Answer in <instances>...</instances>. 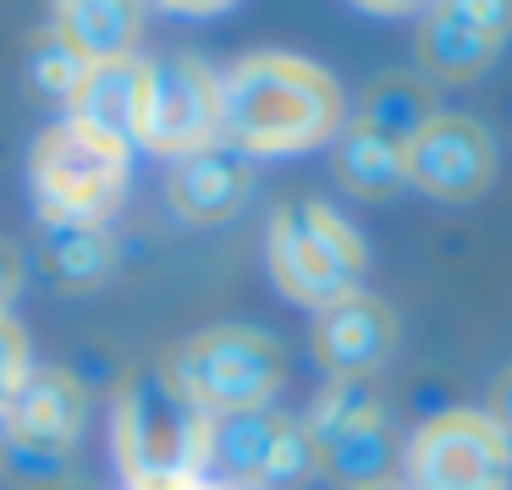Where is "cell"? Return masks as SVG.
<instances>
[{"mask_svg": "<svg viewBox=\"0 0 512 490\" xmlns=\"http://www.w3.org/2000/svg\"><path fill=\"white\" fill-rule=\"evenodd\" d=\"M303 430L314 446V468L336 474L347 490L391 485L397 474V430L369 380H325V391L309 402Z\"/></svg>", "mask_w": 512, "mask_h": 490, "instance_id": "7", "label": "cell"}, {"mask_svg": "<svg viewBox=\"0 0 512 490\" xmlns=\"http://www.w3.org/2000/svg\"><path fill=\"white\" fill-rule=\"evenodd\" d=\"M166 369L210 419H221V413H243V408H270V397L287 380V353L265 331L210 325V331L188 336Z\"/></svg>", "mask_w": 512, "mask_h": 490, "instance_id": "6", "label": "cell"}, {"mask_svg": "<svg viewBox=\"0 0 512 490\" xmlns=\"http://www.w3.org/2000/svg\"><path fill=\"white\" fill-rule=\"evenodd\" d=\"M342 133V89L331 72L287 50H254L221 72V138L248 160L320 149Z\"/></svg>", "mask_w": 512, "mask_h": 490, "instance_id": "1", "label": "cell"}, {"mask_svg": "<svg viewBox=\"0 0 512 490\" xmlns=\"http://www.w3.org/2000/svg\"><path fill=\"white\" fill-rule=\"evenodd\" d=\"M215 138H221V78L193 56L149 61L138 149L177 160V155L215 144Z\"/></svg>", "mask_w": 512, "mask_h": 490, "instance_id": "10", "label": "cell"}, {"mask_svg": "<svg viewBox=\"0 0 512 490\" xmlns=\"http://www.w3.org/2000/svg\"><path fill=\"white\" fill-rule=\"evenodd\" d=\"M17 292H23V254L12 243H0V314H12Z\"/></svg>", "mask_w": 512, "mask_h": 490, "instance_id": "23", "label": "cell"}, {"mask_svg": "<svg viewBox=\"0 0 512 490\" xmlns=\"http://www.w3.org/2000/svg\"><path fill=\"white\" fill-rule=\"evenodd\" d=\"M369 490H402V485H397V479H391V485H369Z\"/></svg>", "mask_w": 512, "mask_h": 490, "instance_id": "29", "label": "cell"}, {"mask_svg": "<svg viewBox=\"0 0 512 490\" xmlns=\"http://www.w3.org/2000/svg\"><path fill=\"white\" fill-rule=\"evenodd\" d=\"M28 369H34V358H28V336H23V325H17L12 314H0V413L12 408V397L23 391Z\"/></svg>", "mask_w": 512, "mask_h": 490, "instance_id": "21", "label": "cell"}, {"mask_svg": "<svg viewBox=\"0 0 512 490\" xmlns=\"http://www.w3.org/2000/svg\"><path fill=\"white\" fill-rule=\"evenodd\" d=\"M89 424V391L72 369H28L23 391L0 413V474L17 490H56L72 479V452Z\"/></svg>", "mask_w": 512, "mask_h": 490, "instance_id": "4", "label": "cell"}, {"mask_svg": "<svg viewBox=\"0 0 512 490\" xmlns=\"http://www.w3.org/2000/svg\"><path fill=\"white\" fill-rule=\"evenodd\" d=\"M166 490H243V485H215V479H193V485H166Z\"/></svg>", "mask_w": 512, "mask_h": 490, "instance_id": "27", "label": "cell"}, {"mask_svg": "<svg viewBox=\"0 0 512 490\" xmlns=\"http://www.w3.org/2000/svg\"><path fill=\"white\" fill-rule=\"evenodd\" d=\"M45 270L56 287L89 292L116 270V243L105 226H45Z\"/></svg>", "mask_w": 512, "mask_h": 490, "instance_id": "18", "label": "cell"}, {"mask_svg": "<svg viewBox=\"0 0 512 490\" xmlns=\"http://www.w3.org/2000/svg\"><path fill=\"white\" fill-rule=\"evenodd\" d=\"M23 72H28V89L45 94L50 105H61V111H67L72 94H78V83H83V72H89V61H83L61 34H39L34 45H28Z\"/></svg>", "mask_w": 512, "mask_h": 490, "instance_id": "20", "label": "cell"}, {"mask_svg": "<svg viewBox=\"0 0 512 490\" xmlns=\"http://www.w3.org/2000/svg\"><path fill=\"white\" fill-rule=\"evenodd\" d=\"M435 116H441V111H435V100H430V89H424V83H413V78H380L375 89L358 100L353 127H364V133H375V138H386V144L408 149L413 138L435 122Z\"/></svg>", "mask_w": 512, "mask_h": 490, "instance_id": "16", "label": "cell"}, {"mask_svg": "<svg viewBox=\"0 0 512 490\" xmlns=\"http://www.w3.org/2000/svg\"><path fill=\"white\" fill-rule=\"evenodd\" d=\"M490 419H496L501 430L512 435V375H501V386H496V402H490Z\"/></svg>", "mask_w": 512, "mask_h": 490, "instance_id": "26", "label": "cell"}, {"mask_svg": "<svg viewBox=\"0 0 512 490\" xmlns=\"http://www.w3.org/2000/svg\"><path fill=\"white\" fill-rule=\"evenodd\" d=\"M336 177H342L358 199H391V193L408 182V166H402L397 144L364 133V127H342V133H336Z\"/></svg>", "mask_w": 512, "mask_h": 490, "instance_id": "19", "label": "cell"}, {"mask_svg": "<svg viewBox=\"0 0 512 490\" xmlns=\"http://www.w3.org/2000/svg\"><path fill=\"white\" fill-rule=\"evenodd\" d=\"M155 12H171V17H210V12H226L232 0H149Z\"/></svg>", "mask_w": 512, "mask_h": 490, "instance_id": "24", "label": "cell"}, {"mask_svg": "<svg viewBox=\"0 0 512 490\" xmlns=\"http://www.w3.org/2000/svg\"><path fill=\"white\" fill-rule=\"evenodd\" d=\"M144 83H149V61H138V56L89 61V72H83L67 116L83 122L89 133L133 149L138 144V122H144Z\"/></svg>", "mask_w": 512, "mask_h": 490, "instance_id": "14", "label": "cell"}, {"mask_svg": "<svg viewBox=\"0 0 512 490\" xmlns=\"http://www.w3.org/2000/svg\"><path fill=\"white\" fill-rule=\"evenodd\" d=\"M265 259L281 292L314 314L331 309L347 292H358V276H364V243L353 237V226L331 204L314 199H292L270 215Z\"/></svg>", "mask_w": 512, "mask_h": 490, "instance_id": "5", "label": "cell"}, {"mask_svg": "<svg viewBox=\"0 0 512 490\" xmlns=\"http://www.w3.org/2000/svg\"><path fill=\"white\" fill-rule=\"evenodd\" d=\"M210 468H221V485L287 490L314 474V446L298 413L243 408L210 424Z\"/></svg>", "mask_w": 512, "mask_h": 490, "instance_id": "9", "label": "cell"}, {"mask_svg": "<svg viewBox=\"0 0 512 490\" xmlns=\"http://www.w3.org/2000/svg\"><path fill=\"white\" fill-rule=\"evenodd\" d=\"M210 413L177 386L166 364L127 369L111 397V446L127 490L193 485L210 468Z\"/></svg>", "mask_w": 512, "mask_h": 490, "instance_id": "2", "label": "cell"}, {"mask_svg": "<svg viewBox=\"0 0 512 490\" xmlns=\"http://www.w3.org/2000/svg\"><path fill=\"white\" fill-rule=\"evenodd\" d=\"M56 490H89V485H78V479H61V485Z\"/></svg>", "mask_w": 512, "mask_h": 490, "instance_id": "28", "label": "cell"}, {"mask_svg": "<svg viewBox=\"0 0 512 490\" xmlns=\"http://www.w3.org/2000/svg\"><path fill=\"white\" fill-rule=\"evenodd\" d=\"M353 6H364V12H380V17H402V12H424L430 0H353Z\"/></svg>", "mask_w": 512, "mask_h": 490, "instance_id": "25", "label": "cell"}, {"mask_svg": "<svg viewBox=\"0 0 512 490\" xmlns=\"http://www.w3.org/2000/svg\"><path fill=\"white\" fill-rule=\"evenodd\" d=\"M391 353H397V320L369 292H347L314 314V358L331 380H369Z\"/></svg>", "mask_w": 512, "mask_h": 490, "instance_id": "12", "label": "cell"}, {"mask_svg": "<svg viewBox=\"0 0 512 490\" xmlns=\"http://www.w3.org/2000/svg\"><path fill=\"white\" fill-rule=\"evenodd\" d=\"M50 6H67V0H50Z\"/></svg>", "mask_w": 512, "mask_h": 490, "instance_id": "30", "label": "cell"}, {"mask_svg": "<svg viewBox=\"0 0 512 490\" xmlns=\"http://www.w3.org/2000/svg\"><path fill=\"white\" fill-rule=\"evenodd\" d=\"M138 23H144V0H67V6H56V34L83 61L133 56Z\"/></svg>", "mask_w": 512, "mask_h": 490, "instance_id": "15", "label": "cell"}, {"mask_svg": "<svg viewBox=\"0 0 512 490\" xmlns=\"http://www.w3.org/2000/svg\"><path fill=\"white\" fill-rule=\"evenodd\" d=\"M402 490H512V435L479 408L435 413L402 452Z\"/></svg>", "mask_w": 512, "mask_h": 490, "instance_id": "8", "label": "cell"}, {"mask_svg": "<svg viewBox=\"0 0 512 490\" xmlns=\"http://www.w3.org/2000/svg\"><path fill=\"white\" fill-rule=\"evenodd\" d=\"M166 199L193 226L232 221L248 204V155H237L226 138L193 149V155H177L171 160V177H166Z\"/></svg>", "mask_w": 512, "mask_h": 490, "instance_id": "13", "label": "cell"}, {"mask_svg": "<svg viewBox=\"0 0 512 490\" xmlns=\"http://www.w3.org/2000/svg\"><path fill=\"white\" fill-rule=\"evenodd\" d=\"M127 166L133 149L89 133L83 122L61 116L34 138L28 182H34V210L45 226H105L122 210Z\"/></svg>", "mask_w": 512, "mask_h": 490, "instance_id": "3", "label": "cell"}, {"mask_svg": "<svg viewBox=\"0 0 512 490\" xmlns=\"http://www.w3.org/2000/svg\"><path fill=\"white\" fill-rule=\"evenodd\" d=\"M419 56H424V67H430L435 78L463 83V78H479V72L501 56V45H496V39H485V34H474L468 23H457V17L441 12V6H424Z\"/></svg>", "mask_w": 512, "mask_h": 490, "instance_id": "17", "label": "cell"}, {"mask_svg": "<svg viewBox=\"0 0 512 490\" xmlns=\"http://www.w3.org/2000/svg\"><path fill=\"white\" fill-rule=\"evenodd\" d=\"M408 182L430 199H474L485 193L490 171H496V144L479 122L468 116H435L408 149H402Z\"/></svg>", "mask_w": 512, "mask_h": 490, "instance_id": "11", "label": "cell"}, {"mask_svg": "<svg viewBox=\"0 0 512 490\" xmlns=\"http://www.w3.org/2000/svg\"><path fill=\"white\" fill-rule=\"evenodd\" d=\"M430 6L452 12L457 23H468L474 34L496 39V45H507V34H512V0H430Z\"/></svg>", "mask_w": 512, "mask_h": 490, "instance_id": "22", "label": "cell"}]
</instances>
